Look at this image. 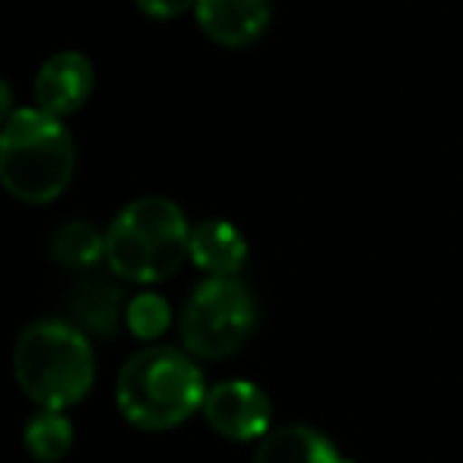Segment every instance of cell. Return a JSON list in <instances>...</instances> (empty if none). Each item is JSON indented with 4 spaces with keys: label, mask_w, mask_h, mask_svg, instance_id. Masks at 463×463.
<instances>
[{
    "label": "cell",
    "mask_w": 463,
    "mask_h": 463,
    "mask_svg": "<svg viewBox=\"0 0 463 463\" xmlns=\"http://www.w3.org/2000/svg\"><path fill=\"white\" fill-rule=\"evenodd\" d=\"M200 33L222 48H248L270 29V0H197Z\"/></svg>",
    "instance_id": "cell-8"
},
{
    "label": "cell",
    "mask_w": 463,
    "mask_h": 463,
    "mask_svg": "<svg viewBox=\"0 0 463 463\" xmlns=\"http://www.w3.org/2000/svg\"><path fill=\"white\" fill-rule=\"evenodd\" d=\"M71 317L83 334L115 336L121 327V317H128L121 286L105 277L83 279L71 292Z\"/></svg>",
    "instance_id": "cell-11"
},
{
    "label": "cell",
    "mask_w": 463,
    "mask_h": 463,
    "mask_svg": "<svg viewBox=\"0 0 463 463\" xmlns=\"http://www.w3.org/2000/svg\"><path fill=\"white\" fill-rule=\"evenodd\" d=\"M20 391L42 410L77 406L96 384V353L73 321L42 317L23 327L14 346Z\"/></svg>",
    "instance_id": "cell-2"
},
{
    "label": "cell",
    "mask_w": 463,
    "mask_h": 463,
    "mask_svg": "<svg viewBox=\"0 0 463 463\" xmlns=\"http://www.w3.org/2000/svg\"><path fill=\"white\" fill-rule=\"evenodd\" d=\"M172 324V308L156 292H140L128 302V327L140 340H159Z\"/></svg>",
    "instance_id": "cell-14"
},
{
    "label": "cell",
    "mask_w": 463,
    "mask_h": 463,
    "mask_svg": "<svg viewBox=\"0 0 463 463\" xmlns=\"http://www.w3.org/2000/svg\"><path fill=\"white\" fill-rule=\"evenodd\" d=\"M96 90V67L80 52H58L35 73V109L61 118L80 111Z\"/></svg>",
    "instance_id": "cell-7"
},
{
    "label": "cell",
    "mask_w": 463,
    "mask_h": 463,
    "mask_svg": "<svg viewBox=\"0 0 463 463\" xmlns=\"http://www.w3.org/2000/svg\"><path fill=\"white\" fill-rule=\"evenodd\" d=\"M206 391L203 372L187 349L146 346L121 365L115 400L134 429L168 431L203 410Z\"/></svg>",
    "instance_id": "cell-1"
},
{
    "label": "cell",
    "mask_w": 463,
    "mask_h": 463,
    "mask_svg": "<svg viewBox=\"0 0 463 463\" xmlns=\"http://www.w3.org/2000/svg\"><path fill=\"white\" fill-rule=\"evenodd\" d=\"M140 14H146L149 20H175L184 10L197 7V0H137Z\"/></svg>",
    "instance_id": "cell-15"
},
{
    "label": "cell",
    "mask_w": 463,
    "mask_h": 463,
    "mask_svg": "<svg viewBox=\"0 0 463 463\" xmlns=\"http://www.w3.org/2000/svg\"><path fill=\"white\" fill-rule=\"evenodd\" d=\"M203 419L216 435L229 441H260L273 425V403L254 381H219L206 391Z\"/></svg>",
    "instance_id": "cell-6"
},
{
    "label": "cell",
    "mask_w": 463,
    "mask_h": 463,
    "mask_svg": "<svg viewBox=\"0 0 463 463\" xmlns=\"http://www.w3.org/2000/svg\"><path fill=\"white\" fill-rule=\"evenodd\" d=\"M258 327V298L241 277H206L181 305V343L194 359L219 362L239 353Z\"/></svg>",
    "instance_id": "cell-5"
},
{
    "label": "cell",
    "mask_w": 463,
    "mask_h": 463,
    "mask_svg": "<svg viewBox=\"0 0 463 463\" xmlns=\"http://www.w3.org/2000/svg\"><path fill=\"white\" fill-rule=\"evenodd\" d=\"M52 258L71 270H90L105 260V232L86 219L64 222L52 239Z\"/></svg>",
    "instance_id": "cell-12"
},
{
    "label": "cell",
    "mask_w": 463,
    "mask_h": 463,
    "mask_svg": "<svg viewBox=\"0 0 463 463\" xmlns=\"http://www.w3.org/2000/svg\"><path fill=\"white\" fill-rule=\"evenodd\" d=\"M191 248V225L168 197H137L105 229V264L128 283H162L175 277Z\"/></svg>",
    "instance_id": "cell-3"
},
{
    "label": "cell",
    "mask_w": 463,
    "mask_h": 463,
    "mask_svg": "<svg viewBox=\"0 0 463 463\" xmlns=\"http://www.w3.org/2000/svg\"><path fill=\"white\" fill-rule=\"evenodd\" d=\"M77 146L64 121L42 109H16L0 134V181L23 203H52L71 187Z\"/></svg>",
    "instance_id": "cell-4"
},
{
    "label": "cell",
    "mask_w": 463,
    "mask_h": 463,
    "mask_svg": "<svg viewBox=\"0 0 463 463\" xmlns=\"http://www.w3.org/2000/svg\"><path fill=\"white\" fill-rule=\"evenodd\" d=\"M23 441L39 463H58L73 448V422L64 410H39L23 429Z\"/></svg>",
    "instance_id": "cell-13"
},
{
    "label": "cell",
    "mask_w": 463,
    "mask_h": 463,
    "mask_svg": "<svg viewBox=\"0 0 463 463\" xmlns=\"http://www.w3.org/2000/svg\"><path fill=\"white\" fill-rule=\"evenodd\" d=\"M187 258L206 277H239L248 260V241L239 229L225 219H206L191 229Z\"/></svg>",
    "instance_id": "cell-9"
},
{
    "label": "cell",
    "mask_w": 463,
    "mask_h": 463,
    "mask_svg": "<svg viewBox=\"0 0 463 463\" xmlns=\"http://www.w3.org/2000/svg\"><path fill=\"white\" fill-rule=\"evenodd\" d=\"M254 463H353L324 431L311 425H279L258 444Z\"/></svg>",
    "instance_id": "cell-10"
}]
</instances>
